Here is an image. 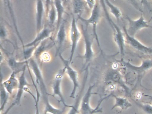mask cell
I'll list each match as a JSON object with an SVG mask.
<instances>
[{
  "mask_svg": "<svg viewBox=\"0 0 152 114\" xmlns=\"http://www.w3.org/2000/svg\"><path fill=\"white\" fill-rule=\"evenodd\" d=\"M9 94L1 82L0 85V110L1 112L3 111L7 103Z\"/></svg>",
  "mask_w": 152,
  "mask_h": 114,
  "instance_id": "cb8c5ba5",
  "label": "cell"
},
{
  "mask_svg": "<svg viewBox=\"0 0 152 114\" xmlns=\"http://www.w3.org/2000/svg\"><path fill=\"white\" fill-rule=\"evenodd\" d=\"M63 78V73H58L56 75L55 78L52 84V90L53 94L52 96H57L59 97L60 101L65 107H69L71 108L72 105H67L66 103L65 99L64 98V95L62 93V89H61V84H62V80Z\"/></svg>",
  "mask_w": 152,
  "mask_h": 114,
  "instance_id": "8fae6325",
  "label": "cell"
},
{
  "mask_svg": "<svg viewBox=\"0 0 152 114\" xmlns=\"http://www.w3.org/2000/svg\"><path fill=\"white\" fill-rule=\"evenodd\" d=\"M72 10L75 15L78 17L84 11L85 5L87 4L85 0H71Z\"/></svg>",
  "mask_w": 152,
  "mask_h": 114,
  "instance_id": "7402d4cb",
  "label": "cell"
},
{
  "mask_svg": "<svg viewBox=\"0 0 152 114\" xmlns=\"http://www.w3.org/2000/svg\"><path fill=\"white\" fill-rule=\"evenodd\" d=\"M66 1H67V0H66Z\"/></svg>",
  "mask_w": 152,
  "mask_h": 114,
  "instance_id": "836d02e7",
  "label": "cell"
},
{
  "mask_svg": "<svg viewBox=\"0 0 152 114\" xmlns=\"http://www.w3.org/2000/svg\"><path fill=\"white\" fill-rule=\"evenodd\" d=\"M111 82L120 85L124 88L127 94H129V89L124 82L121 75H120L118 71L115 70H110L107 73L105 77V83H109Z\"/></svg>",
  "mask_w": 152,
  "mask_h": 114,
  "instance_id": "4fadbf2b",
  "label": "cell"
},
{
  "mask_svg": "<svg viewBox=\"0 0 152 114\" xmlns=\"http://www.w3.org/2000/svg\"><path fill=\"white\" fill-rule=\"evenodd\" d=\"M37 97H35L34 95H32L33 98L34 99V102H35V110H36V114H39V100L40 97H41L40 95V93L39 92L37 93Z\"/></svg>",
  "mask_w": 152,
  "mask_h": 114,
  "instance_id": "4dcf8cb0",
  "label": "cell"
},
{
  "mask_svg": "<svg viewBox=\"0 0 152 114\" xmlns=\"http://www.w3.org/2000/svg\"><path fill=\"white\" fill-rule=\"evenodd\" d=\"M2 1H3L4 5H5L6 8L7 9L9 12L10 14V17H11V19H12V22H13V25H14L17 35L20 40V42L22 43V46H23L24 45V44L23 41V39H22L21 35H20V33H19L18 27L16 19L14 10H13L11 0H2Z\"/></svg>",
  "mask_w": 152,
  "mask_h": 114,
  "instance_id": "d6986e66",
  "label": "cell"
},
{
  "mask_svg": "<svg viewBox=\"0 0 152 114\" xmlns=\"http://www.w3.org/2000/svg\"><path fill=\"white\" fill-rule=\"evenodd\" d=\"M38 46L39 45L23 48L25 61H28L31 58L33 55H34V52Z\"/></svg>",
  "mask_w": 152,
  "mask_h": 114,
  "instance_id": "484cf974",
  "label": "cell"
},
{
  "mask_svg": "<svg viewBox=\"0 0 152 114\" xmlns=\"http://www.w3.org/2000/svg\"><path fill=\"white\" fill-rule=\"evenodd\" d=\"M82 36L81 31L80 30L77 25V20L74 17H73L72 22L70 25L69 31V37L71 43V50L70 52L69 61L72 63L76 50L77 45Z\"/></svg>",
  "mask_w": 152,
  "mask_h": 114,
  "instance_id": "5b68a950",
  "label": "cell"
},
{
  "mask_svg": "<svg viewBox=\"0 0 152 114\" xmlns=\"http://www.w3.org/2000/svg\"><path fill=\"white\" fill-rule=\"evenodd\" d=\"M105 3H106L107 5L110 8V12L115 17L117 20H119L120 17L121 16L122 13L121 10L119 8L112 4L108 0H104Z\"/></svg>",
  "mask_w": 152,
  "mask_h": 114,
  "instance_id": "4316f807",
  "label": "cell"
},
{
  "mask_svg": "<svg viewBox=\"0 0 152 114\" xmlns=\"http://www.w3.org/2000/svg\"><path fill=\"white\" fill-rule=\"evenodd\" d=\"M45 12L46 9L43 0H36L35 20L37 33L39 32L42 28V22Z\"/></svg>",
  "mask_w": 152,
  "mask_h": 114,
  "instance_id": "9a60e30c",
  "label": "cell"
},
{
  "mask_svg": "<svg viewBox=\"0 0 152 114\" xmlns=\"http://www.w3.org/2000/svg\"></svg>",
  "mask_w": 152,
  "mask_h": 114,
  "instance_id": "e575fe53",
  "label": "cell"
},
{
  "mask_svg": "<svg viewBox=\"0 0 152 114\" xmlns=\"http://www.w3.org/2000/svg\"><path fill=\"white\" fill-rule=\"evenodd\" d=\"M85 71L81 88L77 94V96L75 97V101L74 102L73 105H72V107H71L70 110L67 114H78L80 112L82 99L83 97V93H84L85 86H86V84L88 81V77L89 70L88 67L86 68Z\"/></svg>",
  "mask_w": 152,
  "mask_h": 114,
  "instance_id": "ba28073f",
  "label": "cell"
},
{
  "mask_svg": "<svg viewBox=\"0 0 152 114\" xmlns=\"http://www.w3.org/2000/svg\"><path fill=\"white\" fill-rule=\"evenodd\" d=\"M18 73L13 71L9 77L5 81H2L1 78V82L10 94H12L15 90H17L19 85V80L16 77L17 74Z\"/></svg>",
  "mask_w": 152,
  "mask_h": 114,
  "instance_id": "e0dca14e",
  "label": "cell"
},
{
  "mask_svg": "<svg viewBox=\"0 0 152 114\" xmlns=\"http://www.w3.org/2000/svg\"><path fill=\"white\" fill-rule=\"evenodd\" d=\"M100 14H101V11H100V5L99 3L96 1V4L92 9L91 14L88 18H83L81 16L78 17V18L86 26H88L89 25H91L92 26L93 34L96 40L99 47H100V43H99L98 36L97 34L96 28L100 20Z\"/></svg>",
  "mask_w": 152,
  "mask_h": 114,
  "instance_id": "277c9868",
  "label": "cell"
},
{
  "mask_svg": "<svg viewBox=\"0 0 152 114\" xmlns=\"http://www.w3.org/2000/svg\"><path fill=\"white\" fill-rule=\"evenodd\" d=\"M110 22L115 30L114 36L115 42L118 45L122 57H123L124 55L125 38L124 37L122 32H121L119 27L115 25V23H114L112 20L110 21Z\"/></svg>",
  "mask_w": 152,
  "mask_h": 114,
  "instance_id": "ac0fdd59",
  "label": "cell"
},
{
  "mask_svg": "<svg viewBox=\"0 0 152 114\" xmlns=\"http://www.w3.org/2000/svg\"><path fill=\"white\" fill-rule=\"evenodd\" d=\"M95 85H90L87 90V92L83 95L81 103L80 111L81 114H94L95 113H102L103 110L100 107V104L104 99H102L99 102L97 106L95 108L91 107L90 104L91 98L92 94V90L95 87Z\"/></svg>",
  "mask_w": 152,
  "mask_h": 114,
  "instance_id": "7a4b0ae2",
  "label": "cell"
},
{
  "mask_svg": "<svg viewBox=\"0 0 152 114\" xmlns=\"http://www.w3.org/2000/svg\"><path fill=\"white\" fill-rule=\"evenodd\" d=\"M126 18L129 23V28H126V30L130 36L134 37V35L142 28H152V26L148 25V21L145 20L143 15H141L140 18L137 20H133L128 17H126Z\"/></svg>",
  "mask_w": 152,
  "mask_h": 114,
  "instance_id": "9c48e42d",
  "label": "cell"
},
{
  "mask_svg": "<svg viewBox=\"0 0 152 114\" xmlns=\"http://www.w3.org/2000/svg\"><path fill=\"white\" fill-rule=\"evenodd\" d=\"M121 63L129 69L135 71L137 74L138 77L140 78V80L146 72L152 68V60H142V64L139 66H134L129 62H126L124 61H121Z\"/></svg>",
  "mask_w": 152,
  "mask_h": 114,
  "instance_id": "30bf717a",
  "label": "cell"
},
{
  "mask_svg": "<svg viewBox=\"0 0 152 114\" xmlns=\"http://www.w3.org/2000/svg\"><path fill=\"white\" fill-rule=\"evenodd\" d=\"M52 32V29L50 27H44L39 32L37 33V35L35 38L31 42L28 43L22 46L23 48L39 45L42 42L50 37Z\"/></svg>",
  "mask_w": 152,
  "mask_h": 114,
  "instance_id": "5bb4252c",
  "label": "cell"
},
{
  "mask_svg": "<svg viewBox=\"0 0 152 114\" xmlns=\"http://www.w3.org/2000/svg\"><path fill=\"white\" fill-rule=\"evenodd\" d=\"M136 105L138 106L145 114H152V105L148 103H143L133 100Z\"/></svg>",
  "mask_w": 152,
  "mask_h": 114,
  "instance_id": "83f0119b",
  "label": "cell"
},
{
  "mask_svg": "<svg viewBox=\"0 0 152 114\" xmlns=\"http://www.w3.org/2000/svg\"><path fill=\"white\" fill-rule=\"evenodd\" d=\"M28 61V66L35 76L37 87L44 103V114H63L64 112L63 110L55 107L50 103L49 99V94L48 92L42 72L38 62L32 58L29 59Z\"/></svg>",
  "mask_w": 152,
  "mask_h": 114,
  "instance_id": "6da1fadb",
  "label": "cell"
},
{
  "mask_svg": "<svg viewBox=\"0 0 152 114\" xmlns=\"http://www.w3.org/2000/svg\"><path fill=\"white\" fill-rule=\"evenodd\" d=\"M39 59L42 61L48 62L50 60V56L48 52L45 51L41 54Z\"/></svg>",
  "mask_w": 152,
  "mask_h": 114,
  "instance_id": "f546056e",
  "label": "cell"
},
{
  "mask_svg": "<svg viewBox=\"0 0 152 114\" xmlns=\"http://www.w3.org/2000/svg\"><path fill=\"white\" fill-rule=\"evenodd\" d=\"M85 1H86L87 5L89 7L90 9H91V10L93 9L96 3V0H85Z\"/></svg>",
  "mask_w": 152,
  "mask_h": 114,
  "instance_id": "d6a6232c",
  "label": "cell"
},
{
  "mask_svg": "<svg viewBox=\"0 0 152 114\" xmlns=\"http://www.w3.org/2000/svg\"><path fill=\"white\" fill-rule=\"evenodd\" d=\"M81 32L82 36L84 39L85 44V50L83 58L85 61V65L88 64L93 59L94 57V52L93 50L92 42L90 36L88 32V26L86 27L81 25Z\"/></svg>",
  "mask_w": 152,
  "mask_h": 114,
  "instance_id": "8992f818",
  "label": "cell"
},
{
  "mask_svg": "<svg viewBox=\"0 0 152 114\" xmlns=\"http://www.w3.org/2000/svg\"><path fill=\"white\" fill-rule=\"evenodd\" d=\"M54 0H45V5L46 9V14L48 13L51 4L53 3Z\"/></svg>",
  "mask_w": 152,
  "mask_h": 114,
  "instance_id": "1f68e13d",
  "label": "cell"
},
{
  "mask_svg": "<svg viewBox=\"0 0 152 114\" xmlns=\"http://www.w3.org/2000/svg\"><path fill=\"white\" fill-rule=\"evenodd\" d=\"M19 85L17 89V92L16 94L15 98L13 103L9 107L7 110L3 114H8L11 109L16 105H20L22 100V97L23 95L24 92L28 86H30L31 84L27 82L26 77V68L21 72V75L18 78Z\"/></svg>",
  "mask_w": 152,
  "mask_h": 114,
  "instance_id": "52a82bcc",
  "label": "cell"
},
{
  "mask_svg": "<svg viewBox=\"0 0 152 114\" xmlns=\"http://www.w3.org/2000/svg\"><path fill=\"white\" fill-rule=\"evenodd\" d=\"M9 30L5 24L1 23L0 29V37L1 40H6L8 39Z\"/></svg>",
  "mask_w": 152,
  "mask_h": 114,
  "instance_id": "f1b7e54d",
  "label": "cell"
},
{
  "mask_svg": "<svg viewBox=\"0 0 152 114\" xmlns=\"http://www.w3.org/2000/svg\"><path fill=\"white\" fill-rule=\"evenodd\" d=\"M46 15H47L49 26L51 28V27L54 26L55 23H57V12L56 9L54 5V3L51 4Z\"/></svg>",
  "mask_w": 152,
  "mask_h": 114,
  "instance_id": "d4e9b609",
  "label": "cell"
},
{
  "mask_svg": "<svg viewBox=\"0 0 152 114\" xmlns=\"http://www.w3.org/2000/svg\"><path fill=\"white\" fill-rule=\"evenodd\" d=\"M124 31L125 34V41L128 45L133 49L139 51L141 52L147 54H152V49L147 47L142 44L141 42L135 39L133 37H131L128 34L125 26L123 27Z\"/></svg>",
  "mask_w": 152,
  "mask_h": 114,
  "instance_id": "7c38bea8",
  "label": "cell"
},
{
  "mask_svg": "<svg viewBox=\"0 0 152 114\" xmlns=\"http://www.w3.org/2000/svg\"><path fill=\"white\" fill-rule=\"evenodd\" d=\"M115 99V103L112 107V110L116 107H119L122 110H127L132 107V104L127 98L123 97H118L112 94Z\"/></svg>",
  "mask_w": 152,
  "mask_h": 114,
  "instance_id": "603a6c76",
  "label": "cell"
},
{
  "mask_svg": "<svg viewBox=\"0 0 152 114\" xmlns=\"http://www.w3.org/2000/svg\"><path fill=\"white\" fill-rule=\"evenodd\" d=\"M56 36V55H58L60 53V50L63 47L66 38V29L65 22L63 20L60 27L57 30Z\"/></svg>",
  "mask_w": 152,
  "mask_h": 114,
  "instance_id": "2e32d148",
  "label": "cell"
},
{
  "mask_svg": "<svg viewBox=\"0 0 152 114\" xmlns=\"http://www.w3.org/2000/svg\"><path fill=\"white\" fill-rule=\"evenodd\" d=\"M58 56L60 58L64 64V70L67 74L70 80L72 83V91L71 92L70 97V98L74 99L76 97L75 95L78 91V89L80 87L78 72L71 66V63L69 61V60L65 59L62 56L61 53H59Z\"/></svg>",
  "mask_w": 152,
  "mask_h": 114,
  "instance_id": "3957f363",
  "label": "cell"
},
{
  "mask_svg": "<svg viewBox=\"0 0 152 114\" xmlns=\"http://www.w3.org/2000/svg\"><path fill=\"white\" fill-rule=\"evenodd\" d=\"M7 63L13 71L17 73L22 72L27 67L28 61H18L14 58H10L8 59Z\"/></svg>",
  "mask_w": 152,
  "mask_h": 114,
  "instance_id": "ffe728a7",
  "label": "cell"
},
{
  "mask_svg": "<svg viewBox=\"0 0 152 114\" xmlns=\"http://www.w3.org/2000/svg\"><path fill=\"white\" fill-rule=\"evenodd\" d=\"M54 5L57 12V21L56 23V31L59 28L63 21V17L65 13L64 6L62 0H54Z\"/></svg>",
  "mask_w": 152,
  "mask_h": 114,
  "instance_id": "44dd1931",
  "label": "cell"
}]
</instances>
